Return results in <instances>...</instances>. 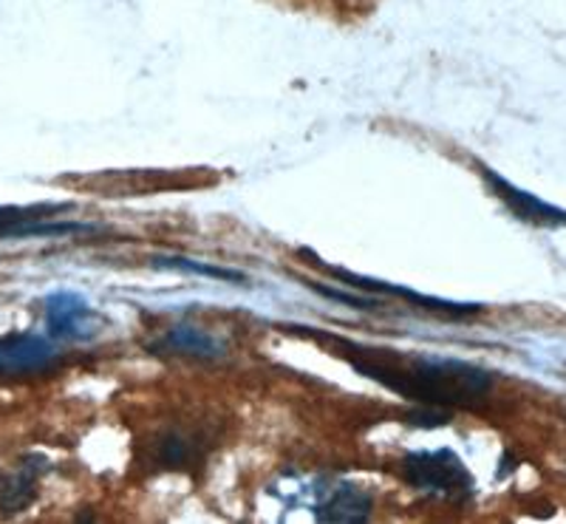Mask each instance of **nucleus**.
Returning a JSON list of instances; mask_svg holds the SVG:
<instances>
[{
    "mask_svg": "<svg viewBox=\"0 0 566 524\" xmlns=\"http://www.w3.org/2000/svg\"><path fill=\"white\" fill-rule=\"evenodd\" d=\"M301 337L326 344L357 375L377 380L394 395L428 408H473L493 389V375L482 366L451 357H419L382 346H363L312 326H286Z\"/></svg>",
    "mask_w": 566,
    "mask_h": 524,
    "instance_id": "1",
    "label": "nucleus"
},
{
    "mask_svg": "<svg viewBox=\"0 0 566 524\" xmlns=\"http://www.w3.org/2000/svg\"><path fill=\"white\" fill-rule=\"evenodd\" d=\"M399 473L406 485L413 491L428 493V496L444 499V502H468L476 493V480L468 471L459 453L451 448H439V451H411L399 465Z\"/></svg>",
    "mask_w": 566,
    "mask_h": 524,
    "instance_id": "2",
    "label": "nucleus"
},
{
    "mask_svg": "<svg viewBox=\"0 0 566 524\" xmlns=\"http://www.w3.org/2000/svg\"><path fill=\"white\" fill-rule=\"evenodd\" d=\"M301 255L310 261L312 266L326 272L328 279L340 281V284L348 286V290L366 292V295H388V298L406 301L408 306H417V310L422 312H433V315L439 317H451V321H464V317H473L479 315V312H484L482 304H457V301H448V298H433V295H422V292L411 290V286L388 284V281H380V279H366V275H360V272L343 270V266H332L323 259H317L312 250H301Z\"/></svg>",
    "mask_w": 566,
    "mask_h": 524,
    "instance_id": "3",
    "label": "nucleus"
},
{
    "mask_svg": "<svg viewBox=\"0 0 566 524\" xmlns=\"http://www.w3.org/2000/svg\"><path fill=\"white\" fill-rule=\"evenodd\" d=\"M476 168H479V174H482L484 185L490 188V193L502 201L504 208H507L518 221H524V224H533V227H547V230L566 227V210L555 208V205H549V201L527 193V190L515 188L513 181L504 179L502 174H495V170L488 168L484 163H476Z\"/></svg>",
    "mask_w": 566,
    "mask_h": 524,
    "instance_id": "4",
    "label": "nucleus"
},
{
    "mask_svg": "<svg viewBox=\"0 0 566 524\" xmlns=\"http://www.w3.org/2000/svg\"><path fill=\"white\" fill-rule=\"evenodd\" d=\"M69 205H34V208H0V239H52V235L91 233L94 227L80 221H49Z\"/></svg>",
    "mask_w": 566,
    "mask_h": 524,
    "instance_id": "5",
    "label": "nucleus"
},
{
    "mask_svg": "<svg viewBox=\"0 0 566 524\" xmlns=\"http://www.w3.org/2000/svg\"><path fill=\"white\" fill-rule=\"evenodd\" d=\"M60 360L49 337L34 332L0 337V377H29L54 369Z\"/></svg>",
    "mask_w": 566,
    "mask_h": 524,
    "instance_id": "6",
    "label": "nucleus"
},
{
    "mask_svg": "<svg viewBox=\"0 0 566 524\" xmlns=\"http://www.w3.org/2000/svg\"><path fill=\"white\" fill-rule=\"evenodd\" d=\"M45 329L52 340H88L97 335V312L77 292H52L45 298Z\"/></svg>",
    "mask_w": 566,
    "mask_h": 524,
    "instance_id": "7",
    "label": "nucleus"
},
{
    "mask_svg": "<svg viewBox=\"0 0 566 524\" xmlns=\"http://www.w3.org/2000/svg\"><path fill=\"white\" fill-rule=\"evenodd\" d=\"M49 471V460L40 457V453H29L18 462L12 473H7L0 480V513L14 516V513H23L34 499H38V485L40 476Z\"/></svg>",
    "mask_w": 566,
    "mask_h": 524,
    "instance_id": "8",
    "label": "nucleus"
},
{
    "mask_svg": "<svg viewBox=\"0 0 566 524\" xmlns=\"http://www.w3.org/2000/svg\"><path fill=\"white\" fill-rule=\"evenodd\" d=\"M154 349L179 357H193V360H219V357H224L227 344L219 335L207 332L205 326L176 324L156 340Z\"/></svg>",
    "mask_w": 566,
    "mask_h": 524,
    "instance_id": "9",
    "label": "nucleus"
},
{
    "mask_svg": "<svg viewBox=\"0 0 566 524\" xmlns=\"http://www.w3.org/2000/svg\"><path fill=\"white\" fill-rule=\"evenodd\" d=\"M374 499L357 485H337L315 505L317 522L328 524H363L371 518Z\"/></svg>",
    "mask_w": 566,
    "mask_h": 524,
    "instance_id": "10",
    "label": "nucleus"
},
{
    "mask_svg": "<svg viewBox=\"0 0 566 524\" xmlns=\"http://www.w3.org/2000/svg\"><path fill=\"white\" fill-rule=\"evenodd\" d=\"M150 266H156V270L181 272V275H199V279L224 281V284H235V286H241L250 281L241 270H230V266H219V264H207V261L187 259V255H154V259H150Z\"/></svg>",
    "mask_w": 566,
    "mask_h": 524,
    "instance_id": "11",
    "label": "nucleus"
},
{
    "mask_svg": "<svg viewBox=\"0 0 566 524\" xmlns=\"http://www.w3.org/2000/svg\"><path fill=\"white\" fill-rule=\"evenodd\" d=\"M193 440L181 437L179 431H168V434H161L159 442H156V460L165 468H181L187 465V462H193Z\"/></svg>",
    "mask_w": 566,
    "mask_h": 524,
    "instance_id": "12",
    "label": "nucleus"
},
{
    "mask_svg": "<svg viewBox=\"0 0 566 524\" xmlns=\"http://www.w3.org/2000/svg\"><path fill=\"white\" fill-rule=\"evenodd\" d=\"M306 286H312V290L317 292V295H323V298H328V301H337V304H346V306H352V310H363V312H380L382 306V301H374V298H368V295H348V292H343V290H335V286H323V284H317V281H306Z\"/></svg>",
    "mask_w": 566,
    "mask_h": 524,
    "instance_id": "13",
    "label": "nucleus"
}]
</instances>
